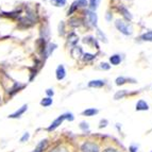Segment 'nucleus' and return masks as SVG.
<instances>
[{
	"instance_id": "obj_1",
	"label": "nucleus",
	"mask_w": 152,
	"mask_h": 152,
	"mask_svg": "<svg viewBox=\"0 0 152 152\" xmlns=\"http://www.w3.org/2000/svg\"><path fill=\"white\" fill-rule=\"evenodd\" d=\"M116 28L122 33L124 35H131L132 34V28L131 26H129L127 23H124V20H120V19H117L116 23H115Z\"/></svg>"
},
{
	"instance_id": "obj_2",
	"label": "nucleus",
	"mask_w": 152,
	"mask_h": 152,
	"mask_svg": "<svg viewBox=\"0 0 152 152\" xmlns=\"http://www.w3.org/2000/svg\"><path fill=\"white\" fill-rule=\"evenodd\" d=\"M82 152H100V147L94 142H85L81 145Z\"/></svg>"
},
{
	"instance_id": "obj_3",
	"label": "nucleus",
	"mask_w": 152,
	"mask_h": 152,
	"mask_svg": "<svg viewBox=\"0 0 152 152\" xmlns=\"http://www.w3.org/2000/svg\"><path fill=\"white\" fill-rule=\"evenodd\" d=\"M66 119V113L65 114H62V115H60V116L56 118V119H54L53 121H52V124H50L48 127V129H47V131L48 132H51V131H54V130L56 129L58 127H60L62 124V122L64 121V120Z\"/></svg>"
},
{
	"instance_id": "obj_4",
	"label": "nucleus",
	"mask_w": 152,
	"mask_h": 152,
	"mask_svg": "<svg viewBox=\"0 0 152 152\" xmlns=\"http://www.w3.org/2000/svg\"><path fill=\"white\" fill-rule=\"evenodd\" d=\"M27 110H28V105H27V104H23V107H19V110H17L15 113L9 115V118H19V117H21V115H23Z\"/></svg>"
},
{
	"instance_id": "obj_5",
	"label": "nucleus",
	"mask_w": 152,
	"mask_h": 152,
	"mask_svg": "<svg viewBox=\"0 0 152 152\" xmlns=\"http://www.w3.org/2000/svg\"><path fill=\"white\" fill-rule=\"evenodd\" d=\"M135 110L136 111H148L149 110V105H148V103L145 100L140 99V100L137 101L136 105H135Z\"/></svg>"
},
{
	"instance_id": "obj_6",
	"label": "nucleus",
	"mask_w": 152,
	"mask_h": 152,
	"mask_svg": "<svg viewBox=\"0 0 152 152\" xmlns=\"http://www.w3.org/2000/svg\"><path fill=\"white\" fill-rule=\"evenodd\" d=\"M56 79H58V81H61L65 78L66 76V70L64 68L63 65H58V68H56Z\"/></svg>"
},
{
	"instance_id": "obj_7",
	"label": "nucleus",
	"mask_w": 152,
	"mask_h": 152,
	"mask_svg": "<svg viewBox=\"0 0 152 152\" xmlns=\"http://www.w3.org/2000/svg\"><path fill=\"white\" fill-rule=\"evenodd\" d=\"M47 147H48V140H43L38 142L33 152H43Z\"/></svg>"
},
{
	"instance_id": "obj_8",
	"label": "nucleus",
	"mask_w": 152,
	"mask_h": 152,
	"mask_svg": "<svg viewBox=\"0 0 152 152\" xmlns=\"http://www.w3.org/2000/svg\"><path fill=\"white\" fill-rule=\"evenodd\" d=\"M105 82L103 80H93L88 83V87H95V88H100V87L104 86Z\"/></svg>"
},
{
	"instance_id": "obj_9",
	"label": "nucleus",
	"mask_w": 152,
	"mask_h": 152,
	"mask_svg": "<svg viewBox=\"0 0 152 152\" xmlns=\"http://www.w3.org/2000/svg\"><path fill=\"white\" fill-rule=\"evenodd\" d=\"M99 111L97 109H94V107H89V109H86L85 111L82 112V115L83 116H86V117H91V116H95L96 114H98Z\"/></svg>"
},
{
	"instance_id": "obj_10",
	"label": "nucleus",
	"mask_w": 152,
	"mask_h": 152,
	"mask_svg": "<svg viewBox=\"0 0 152 152\" xmlns=\"http://www.w3.org/2000/svg\"><path fill=\"white\" fill-rule=\"evenodd\" d=\"M86 15L88 16L89 23H91L93 26H96L97 25V21H98V17H97L96 13H94V12H86Z\"/></svg>"
},
{
	"instance_id": "obj_11",
	"label": "nucleus",
	"mask_w": 152,
	"mask_h": 152,
	"mask_svg": "<svg viewBox=\"0 0 152 152\" xmlns=\"http://www.w3.org/2000/svg\"><path fill=\"white\" fill-rule=\"evenodd\" d=\"M110 62H111L112 65H119L120 62H121V58H120V56H118V54H114V56H112L111 58H110Z\"/></svg>"
},
{
	"instance_id": "obj_12",
	"label": "nucleus",
	"mask_w": 152,
	"mask_h": 152,
	"mask_svg": "<svg viewBox=\"0 0 152 152\" xmlns=\"http://www.w3.org/2000/svg\"><path fill=\"white\" fill-rule=\"evenodd\" d=\"M52 103H53V100L51 98H49V97H46V98L42 99V101H41V105L44 107H50V105H52Z\"/></svg>"
},
{
	"instance_id": "obj_13",
	"label": "nucleus",
	"mask_w": 152,
	"mask_h": 152,
	"mask_svg": "<svg viewBox=\"0 0 152 152\" xmlns=\"http://www.w3.org/2000/svg\"><path fill=\"white\" fill-rule=\"evenodd\" d=\"M78 41H79V37L76 33H70V34H69L68 43L70 44V45H76V44L78 43Z\"/></svg>"
},
{
	"instance_id": "obj_14",
	"label": "nucleus",
	"mask_w": 152,
	"mask_h": 152,
	"mask_svg": "<svg viewBox=\"0 0 152 152\" xmlns=\"http://www.w3.org/2000/svg\"><path fill=\"white\" fill-rule=\"evenodd\" d=\"M23 87H25V85H21V84H19V83H15V84H14V86H13V88L11 89L10 95H11V96H13V95L16 94L17 91H19L21 88H23Z\"/></svg>"
},
{
	"instance_id": "obj_15",
	"label": "nucleus",
	"mask_w": 152,
	"mask_h": 152,
	"mask_svg": "<svg viewBox=\"0 0 152 152\" xmlns=\"http://www.w3.org/2000/svg\"><path fill=\"white\" fill-rule=\"evenodd\" d=\"M127 95H128V91H126V89H124V91H119L115 94L114 99L115 100H119V99H122L124 96H127Z\"/></svg>"
},
{
	"instance_id": "obj_16",
	"label": "nucleus",
	"mask_w": 152,
	"mask_h": 152,
	"mask_svg": "<svg viewBox=\"0 0 152 152\" xmlns=\"http://www.w3.org/2000/svg\"><path fill=\"white\" fill-rule=\"evenodd\" d=\"M50 1H51V3H52V5L58 7V8L64 7V5L66 4V0H50Z\"/></svg>"
},
{
	"instance_id": "obj_17",
	"label": "nucleus",
	"mask_w": 152,
	"mask_h": 152,
	"mask_svg": "<svg viewBox=\"0 0 152 152\" xmlns=\"http://www.w3.org/2000/svg\"><path fill=\"white\" fill-rule=\"evenodd\" d=\"M142 41H147V42H152V31H149L147 33H144L140 37Z\"/></svg>"
},
{
	"instance_id": "obj_18",
	"label": "nucleus",
	"mask_w": 152,
	"mask_h": 152,
	"mask_svg": "<svg viewBox=\"0 0 152 152\" xmlns=\"http://www.w3.org/2000/svg\"><path fill=\"white\" fill-rule=\"evenodd\" d=\"M119 10L121 11L122 15H124V17L127 18V19H130V20H131V19H132V15H131V14H130V13H129V11H128L127 9H126V8H124V7H120V8H119Z\"/></svg>"
},
{
	"instance_id": "obj_19",
	"label": "nucleus",
	"mask_w": 152,
	"mask_h": 152,
	"mask_svg": "<svg viewBox=\"0 0 152 152\" xmlns=\"http://www.w3.org/2000/svg\"><path fill=\"white\" fill-rule=\"evenodd\" d=\"M99 2H100V0H91L89 1V8H91V10H96L98 8Z\"/></svg>"
},
{
	"instance_id": "obj_20",
	"label": "nucleus",
	"mask_w": 152,
	"mask_h": 152,
	"mask_svg": "<svg viewBox=\"0 0 152 152\" xmlns=\"http://www.w3.org/2000/svg\"><path fill=\"white\" fill-rule=\"evenodd\" d=\"M56 48V44H50V45L48 46V48H46V50H47V52H46V56L45 58H47V56H49V54L51 53V52H53V50ZM45 50V51H46Z\"/></svg>"
},
{
	"instance_id": "obj_21",
	"label": "nucleus",
	"mask_w": 152,
	"mask_h": 152,
	"mask_svg": "<svg viewBox=\"0 0 152 152\" xmlns=\"http://www.w3.org/2000/svg\"><path fill=\"white\" fill-rule=\"evenodd\" d=\"M127 81H128L127 78H124V77H118L115 82H116V85H124Z\"/></svg>"
},
{
	"instance_id": "obj_22",
	"label": "nucleus",
	"mask_w": 152,
	"mask_h": 152,
	"mask_svg": "<svg viewBox=\"0 0 152 152\" xmlns=\"http://www.w3.org/2000/svg\"><path fill=\"white\" fill-rule=\"evenodd\" d=\"M79 127H80V129H81L83 132H88V130H89V124L85 121H82Z\"/></svg>"
},
{
	"instance_id": "obj_23",
	"label": "nucleus",
	"mask_w": 152,
	"mask_h": 152,
	"mask_svg": "<svg viewBox=\"0 0 152 152\" xmlns=\"http://www.w3.org/2000/svg\"><path fill=\"white\" fill-rule=\"evenodd\" d=\"M83 58H84V61H91V60H94L95 58V56L94 54H91V53H84L83 54Z\"/></svg>"
},
{
	"instance_id": "obj_24",
	"label": "nucleus",
	"mask_w": 152,
	"mask_h": 152,
	"mask_svg": "<svg viewBox=\"0 0 152 152\" xmlns=\"http://www.w3.org/2000/svg\"><path fill=\"white\" fill-rule=\"evenodd\" d=\"M50 152H68V150L66 149L64 147H61V146H58V147H56L53 149L51 150Z\"/></svg>"
},
{
	"instance_id": "obj_25",
	"label": "nucleus",
	"mask_w": 152,
	"mask_h": 152,
	"mask_svg": "<svg viewBox=\"0 0 152 152\" xmlns=\"http://www.w3.org/2000/svg\"><path fill=\"white\" fill-rule=\"evenodd\" d=\"M77 8H78V3H77V1H76V2L72 3V5H71L70 10L68 11V15H71V14H72V13H74L75 11H76V9H77Z\"/></svg>"
},
{
	"instance_id": "obj_26",
	"label": "nucleus",
	"mask_w": 152,
	"mask_h": 152,
	"mask_svg": "<svg viewBox=\"0 0 152 152\" xmlns=\"http://www.w3.org/2000/svg\"><path fill=\"white\" fill-rule=\"evenodd\" d=\"M66 120H69V121H74V120H75L74 114H72V113H69V112H67V113H66Z\"/></svg>"
},
{
	"instance_id": "obj_27",
	"label": "nucleus",
	"mask_w": 152,
	"mask_h": 152,
	"mask_svg": "<svg viewBox=\"0 0 152 152\" xmlns=\"http://www.w3.org/2000/svg\"><path fill=\"white\" fill-rule=\"evenodd\" d=\"M107 124H109V121H107V119H101V120H100V124H99V128H100V129H102V128H105L107 126Z\"/></svg>"
},
{
	"instance_id": "obj_28",
	"label": "nucleus",
	"mask_w": 152,
	"mask_h": 152,
	"mask_svg": "<svg viewBox=\"0 0 152 152\" xmlns=\"http://www.w3.org/2000/svg\"><path fill=\"white\" fill-rule=\"evenodd\" d=\"M29 137H30V134H29L28 132H26L25 134L23 135V137H21V138H20V142H27V140H29Z\"/></svg>"
},
{
	"instance_id": "obj_29",
	"label": "nucleus",
	"mask_w": 152,
	"mask_h": 152,
	"mask_svg": "<svg viewBox=\"0 0 152 152\" xmlns=\"http://www.w3.org/2000/svg\"><path fill=\"white\" fill-rule=\"evenodd\" d=\"M100 68L103 69V70H109V69L111 68V66L107 63H101L100 64Z\"/></svg>"
},
{
	"instance_id": "obj_30",
	"label": "nucleus",
	"mask_w": 152,
	"mask_h": 152,
	"mask_svg": "<svg viewBox=\"0 0 152 152\" xmlns=\"http://www.w3.org/2000/svg\"><path fill=\"white\" fill-rule=\"evenodd\" d=\"M97 34L99 35V37H100V39H101V41H103V42H105V43H107V37H105V36H104L103 34H102L101 31H100V30H97Z\"/></svg>"
},
{
	"instance_id": "obj_31",
	"label": "nucleus",
	"mask_w": 152,
	"mask_h": 152,
	"mask_svg": "<svg viewBox=\"0 0 152 152\" xmlns=\"http://www.w3.org/2000/svg\"><path fill=\"white\" fill-rule=\"evenodd\" d=\"M77 3H78V5H81V7H86L87 0H77Z\"/></svg>"
},
{
	"instance_id": "obj_32",
	"label": "nucleus",
	"mask_w": 152,
	"mask_h": 152,
	"mask_svg": "<svg viewBox=\"0 0 152 152\" xmlns=\"http://www.w3.org/2000/svg\"><path fill=\"white\" fill-rule=\"evenodd\" d=\"M129 151L130 152H138V147H136L135 145H131L129 147Z\"/></svg>"
},
{
	"instance_id": "obj_33",
	"label": "nucleus",
	"mask_w": 152,
	"mask_h": 152,
	"mask_svg": "<svg viewBox=\"0 0 152 152\" xmlns=\"http://www.w3.org/2000/svg\"><path fill=\"white\" fill-rule=\"evenodd\" d=\"M46 94L48 95L49 98H51V97H52V96H53V95H54V91H53V89L48 88V89H47V91H46Z\"/></svg>"
},
{
	"instance_id": "obj_34",
	"label": "nucleus",
	"mask_w": 152,
	"mask_h": 152,
	"mask_svg": "<svg viewBox=\"0 0 152 152\" xmlns=\"http://www.w3.org/2000/svg\"><path fill=\"white\" fill-rule=\"evenodd\" d=\"M105 152H119L117 149H114V148H107V150H105Z\"/></svg>"
},
{
	"instance_id": "obj_35",
	"label": "nucleus",
	"mask_w": 152,
	"mask_h": 152,
	"mask_svg": "<svg viewBox=\"0 0 152 152\" xmlns=\"http://www.w3.org/2000/svg\"><path fill=\"white\" fill-rule=\"evenodd\" d=\"M107 19H109V20H110V19H111V15H110V13H107Z\"/></svg>"
},
{
	"instance_id": "obj_36",
	"label": "nucleus",
	"mask_w": 152,
	"mask_h": 152,
	"mask_svg": "<svg viewBox=\"0 0 152 152\" xmlns=\"http://www.w3.org/2000/svg\"><path fill=\"white\" fill-rule=\"evenodd\" d=\"M151 152H152V151H151Z\"/></svg>"
}]
</instances>
